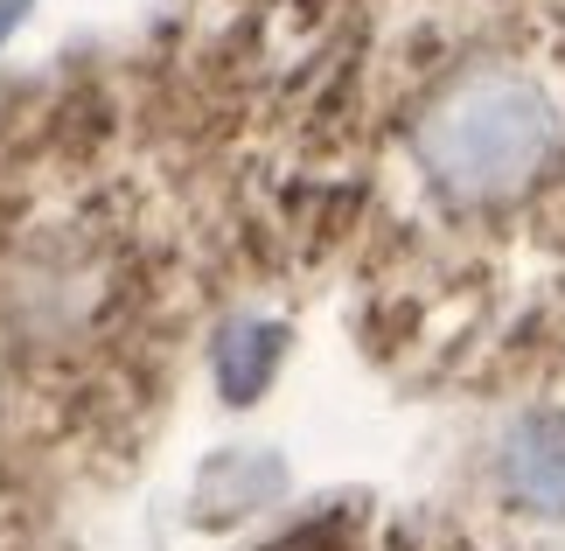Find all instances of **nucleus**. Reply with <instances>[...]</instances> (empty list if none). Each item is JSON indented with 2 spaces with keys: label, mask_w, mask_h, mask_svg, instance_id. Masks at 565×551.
I'll return each instance as SVG.
<instances>
[{
  "label": "nucleus",
  "mask_w": 565,
  "mask_h": 551,
  "mask_svg": "<svg viewBox=\"0 0 565 551\" xmlns=\"http://www.w3.org/2000/svg\"><path fill=\"white\" fill-rule=\"evenodd\" d=\"M558 147V98L524 71L461 77L419 126V161L447 195L495 203L524 189Z\"/></svg>",
  "instance_id": "nucleus-1"
},
{
  "label": "nucleus",
  "mask_w": 565,
  "mask_h": 551,
  "mask_svg": "<svg viewBox=\"0 0 565 551\" xmlns=\"http://www.w3.org/2000/svg\"><path fill=\"white\" fill-rule=\"evenodd\" d=\"M503 481L531 502V510L565 517V418H524V426L510 433Z\"/></svg>",
  "instance_id": "nucleus-2"
}]
</instances>
